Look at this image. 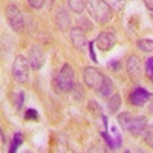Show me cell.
<instances>
[{
  "mask_svg": "<svg viewBox=\"0 0 153 153\" xmlns=\"http://www.w3.org/2000/svg\"><path fill=\"white\" fill-rule=\"evenodd\" d=\"M45 2L46 0H28V5L34 9H40V8H43Z\"/></svg>",
  "mask_w": 153,
  "mask_h": 153,
  "instance_id": "603a6c76",
  "label": "cell"
},
{
  "mask_svg": "<svg viewBox=\"0 0 153 153\" xmlns=\"http://www.w3.org/2000/svg\"><path fill=\"white\" fill-rule=\"evenodd\" d=\"M28 61L32 69L38 71L45 65V52L40 46H31L28 51Z\"/></svg>",
  "mask_w": 153,
  "mask_h": 153,
  "instance_id": "52a82bcc",
  "label": "cell"
},
{
  "mask_svg": "<svg viewBox=\"0 0 153 153\" xmlns=\"http://www.w3.org/2000/svg\"><path fill=\"white\" fill-rule=\"evenodd\" d=\"M6 20L9 23V26L14 29L16 32H22L25 28V19L22 11L16 5H8L6 6Z\"/></svg>",
  "mask_w": 153,
  "mask_h": 153,
  "instance_id": "5b68a950",
  "label": "cell"
},
{
  "mask_svg": "<svg viewBox=\"0 0 153 153\" xmlns=\"http://www.w3.org/2000/svg\"><path fill=\"white\" fill-rule=\"evenodd\" d=\"M104 2L112 8V9H117V11H121L126 5V0H104Z\"/></svg>",
  "mask_w": 153,
  "mask_h": 153,
  "instance_id": "d6986e66",
  "label": "cell"
},
{
  "mask_svg": "<svg viewBox=\"0 0 153 153\" xmlns=\"http://www.w3.org/2000/svg\"><path fill=\"white\" fill-rule=\"evenodd\" d=\"M150 11H152V12H150V14H152V17H153V9H150Z\"/></svg>",
  "mask_w": 153,
  "mask_h": 153,
  "instance_id": "83f0119b",
  "label": "cell"
},
{
  "mask_svg": "<svg viewBox=\"0 0 153 153\" xmlns=\"http://www.w3.org/2000/svg\"><path fill=\"white\" fill-rule=\"evenodd\" d=\"M57 86L61 92H72L75 87V72L71 65H63L57 75Z\"/></svg>",
  "mask_w": 153,
  "mask_h": 153,
  "instance_id": "3957f363",
  "label": "cell"
},
{
  "mask_svg": "<svg viewBox=\"0 0 153 153\" xmlns=\"http://www.w3.org/2000/svg\"><path fill=\"white\" fill-rule=\"evenodd\" d=\"M150 98H152V97H150V94L146 91V89L136 87L135 91L130 94V103H132L133 106H136V107H141V106H144V104L147 103Z\"/></svg>",
  "mask_w": 153,
  "mask_h": 153,
  "instance_id": "30bf717a",
  "label": "cell"
},
{
  "mask_svg": "<svg viewBox=\"0 0 153 153\" xmlns=\"http://www.w3.org/2000/svg\"><path fill=\"white\" fill-rule=\"evenodd\" d=\"M127 72L132 76L141 75V61L138 60V57H135V55L129 57V60H127Z\"/></svg>",
  "mask_w": 153,
  "mask_h": 153,
  "instance_id": "8fae6325",
  "label": "cell"
},
{
  "mask_svg": "<svg viewBox=\"0 0 153 153\" xmlns=\"http://www.w3.org/2000/svg\"><path fill=\"white\" fill-rule=\"evenodd\" d=\"M71 40H72V45L75 46V49H78L80 52H84L86 48L89 46L87 38L80 28H72L71 29Z\"/></svg>",
  "mask_w": 153,
  "mask_h": 153,
  "instance_id": "9c48e42d",
  "label": "cell"
},
{
  "mask_svg": "<svg viewBox=\"0 0 153 153\" xmlns=\"http://www.w3.org/2000/svg\"><path fill=\"white\" fill-rule=\"evenodd\" d=\"M29 61L28 58H25L23 55H17L12 65V75L19 83H26L29 80Z\"/></svg>",
  "mask_w": 153,
  "mask_h": 153,
  "instance_id": "277c9868",
  "label": "cell"
},
{
  "mask_svg": "<svg viewBox=\"0 0 153 153\" xmlns=\"http://www.w3.org/2000/svg\"><path fill=\"white\" fill-rule=\"evenodd\" d=\"M101 135H103L104 141L107 143V147H109V149H118V147H120V146L117 144V141H113V139H112V138L109 136V133H107V132H103Z\"/></svg>",
  "mask_w": 153,
  "mask_h": 153,
  "instance_id": "44dd1931",
  "label": "cell"
},
{
  "mask_svg": "<svg viewBox=\"0 0 153 153\" xmlns=\"http://www.w3.org/2000/svg\"><path fill=\"white\" fill-rule=\"evenodd\" d=\"M22 141H23V139H22V135H20V133H16V135H14V141L11 143V150H9V152L14 153V152L17 150V147L22 144Z\"/></svg>",
  "mask_w": 153,
  "mask_h": 153,
  "instance_id": "ffe728a7",
  "label": "cell"
},
{
  "mask_svg": "<svg viewBox=\"0 0 153 153\" xmlns=\"http://www.w3.org/2000/svg\"><path fill=\"white\" fill-rule=\"evenodd\" d=\"M138 49H141L143 52H153V40H147V38H143V40L136 42Z\"/></svg>",
  "mask_w": 153,
  "mask_h": 153,
  "instance_id": "e0dca14e",
  "label": "cell"
},
{
  "mask_svg": "<svg viewBox=\"0 0 153 153\" xmlns=\"http://www.w3.org/2000/svg\"><path fill=\"white\" fill-rule=\"evenodd\" d=\"M144 3L149 9H153V0H144Z\"/></svg>",
  "mask_w": 153,
  "mask_h": 153,
  "instance_id": "484cf974",
  "label": "cell"
},
{
  "mask_svg": "<svg viewBox=\"0 0 153 153\" xmlns=\"http://www.w3.org/2000/svg\"><path fill=\"white\" fill-rule=\"evenodd\" d=\"M23 101H25V94H23V91H22V89H16V91L12 92V103H14L16 109H22Z\"/></svg>",
  "mask_w": 153,
  "mask_h": 153,
  "instance_id": "2e32d148",
  "label": "cell"
},
{
  "mask_svg": "<svg viewBox=\"0 0 153 153\" xmlns=\"http://www.w3.org/2000/svg\"><path fill=\"white\" fill-rule=\"evenodd\" d=\"M55 22L58 25V28L60 29H66L69 26V23H71V19H69V14L66 12V9H60L57 12V16H55Z\"/></svg>",
  "mask_w": 153,
  "mask_h": 153,
  "instance_id": "4fadbf2b",
  "label": "cell"
},
{
  "mask_svg": "<svg viewBox=\"0 0 153 153\" xmlns=\"http://www.w3.org/2000/svg\"><path fill=\"white\" fill-rule=\"evenodd\" d=\"M115 43H117V35H115L112 31H104V32H101L98 37H97V40H95V45L98 46L100 51H103V52H107V51H110Z\"/></svg>",
  "mask_w": 153,
  "mask_h": 153,
  "instance_id": "ba28073f",
  "label": "cell"
},
{
  "mask_svg": "<svg viewBox=\"0 0 153 153\" xmlns=\"http://www.w3.org/2000/svg\"><path fill=\"white\" fill-rule=\"evenodd\" d=\"M25 118L37 121V120H38V113H37V110H34V109H28V110H26V115H25Z\"/></svg>",
  "mask_w": 153,
  "mask_h": 153,
  "instance_id": "cb8c5ba5",
  "label": "cell"
},
{
  "mask_svg": "<svg viewBox=\"0 0 153 153\" xmlns=\"http://www.w3.org/2000/svg\"><path fill=\"white\" fill-rule=\"evenodd\" d=\"M143 136H144V141L147 143V146H150L153 149V126H147L146 127Z\"/></svg>",
  "mask_w": 153,
  "mask_h": 153,
  "instance_id": "ac0fdd59",
  "label": "cell"
},
{
  "mask_svg": "<svg viewBox=\"0 0 153 153\" xmlns=\"http://www.w3.org/2000/svg\"><path fill=\"white\" fill-rule=\"evenodd\" d=\"M104 78H106V75L101 74L97 68H92V66L86 68L84 72H83L84 84H86L87 87H91V89H95V91H98V87L103 84Z\"/></svg>",
  "mask_w": 153,
  "mask_h": 153,
  "instance_id": "8992f818",
  "label": "cell"
},
{
  "mask_svg": "<svg viewBox=\"0 0 153 153\" xmlns=\"http://www.w3.org/2000/svg\"><path fill=\"white\" fill-rule=\"evenodd\" d=\"M113 81L109 78V76H106L104 78V81H103V84H101L100 87H98V94L101 95V97H104V98H109L112 94H113Z\"/></svg>",
  "mask_w": 153,
  "mask_h": 153,
  "instance_id": "7c38bea8",
  "label": "cell"
},
{
  "mask_svg": "<svg viewBox=\"0 0 153 153\" xmlns=\"http://www.w3.org/2000/svg\"><path fill=\"white\" fill-rule=\"evenodd\" d=\"M89 110L91 112H94V113H100V110H101V107L95 103V101H91V103H89Z\"/></svg>",
  "mask_w": 153,
  "mask_h": 153,
  "instance_id": "d4e9b609",
  "label": "cell"
},
{
  "mask_svg": "<svg viewBox=\"0 0 153 153\" xmlns=\"http://www.w3.org/2000/svg\"><path fill=\"white\" fill-rule=\"evenodd\" d=\"M118 123L126 132H130L133 136H141L147 127V118L141 115H130L124 112L118 115Z\"/></svg>",
  "mask_w": 153,
  "mask_h": 153,
  "instance_id": "6da1fadb",
  "label": "cell"
},
{
  "mask_svg": "<svg viewBox=\"0 0 153 153\" xmlns=\"http://www.w3.org/2000/svg\"><path fill=\"white\" fill-rule=\"evenodd\" d=\"M87 11L95 22L104 25L112 19V8L104 0H87Z\"/></svg>",
  "mask_w": 153,
  "mask_h": 153,
  "instance_id": "7a4b0ae2",
  "label": "cell"
},
{
  "mask_svg": "<svg viewBox=\"0 0 153 153\" xmlns=\"http://www.w3.org/2000/svg\"><path fill=\"white\" fill-rule=\"evenodd\" d=\"M68 5H69L71 11L76 12V14H81V12L84 11V8L87 6L86 0H68Z\"/></svg>",
  "mask_w": 153,
  "mask_h": 153,
  "instance_id": "9a60e30c",
  "label": "cell"
},
{
  "mask_svg": "<svg viewBox=\"0 0 153 153\" xmlns=\"http://www.w3.org/2000/svg\"><path fill=\"white\" fill-rule=\"evenodd\" d=\"M146 74L149 75V78L153 81V57H150L146 61Z\"/></svg>",
  "mask_w": 153,
  "mask_h": 153,
  "instance_id": "7402d4cb",
  "label": "cell"
},
{
  "mask_svg": "<svg viewBox=\"0 0 153 153\" xmlns=\"http://www.w3.org/2000/svg\"><path fill=\"white\" fill-rule=\"evenodd\" d=\"M121 106V97L118 94H112L109 98H107V107H109V112L110 113H115Z\"/></svg>",
  "mask_w": 153,
  "mask_h": 153,
  "instance_id": "5bb4252c",
  "label": "cell"
},
{
  "mask_svg": "<svg viewBox=\"0 0 153 153\" xmlns=\"http://www.w3.org/2000/svg\"><path fill=\"white\" fill-rule=\"evenodd\" d=\"M149 110H150V113H153V98L150 100V106H149Z\"/></svg>",
  "mask_w": 153,
  "mask_h": 153,
  "instance_id": "4316f807",
  "label": "cell"
}]
</instances>
